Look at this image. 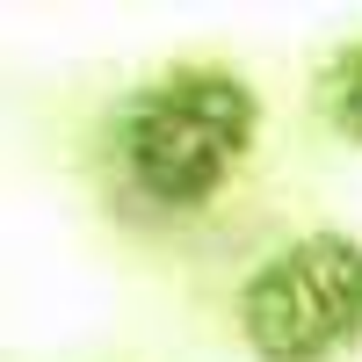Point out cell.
<instances>
[{
	"mask_svg": "<svg viewBox=\"0 0 362 362\" xmlns=\"http://www.w3.org/2000/svg\"><path fill=\"white\" fill-rule=\"evenodd\" d=\"M261 138V95L239 66L181 58V66L138 80L109 109V160L124 189L153 210H203L247 167Z\"/></svg>",
	"mask_w": 362,
	"mask_h": 362,
	"instance_id": "obj_1",
	"label": "cell"
},
{
	"mask_svg": "<svg viewBox=\"0 0 362 362\" xmlns=\"http://www.w3.org/2000/svg\"><path fill=\"white\" fill-rule=\"evenodd\" d=\"M232 326L254 362H341L362 348V239L341 225L283 239L247 268Z\"/></svg>",
	"mask_w": 362,
	"mask_h": 362,
	"instance_id": "obj_2",
	"label": "cell"
},
{
	"mask_svg": "<svg viewBox=\"0 0 362 362\" xmlns=\"http://www.w3.org/2000/svg\"><path fill=\"white\" fill-rule=\"evenodd\" d=\"M312 102H319V124L334 131L341 145H362V37H341L334 51L319 58Z\"/></svg>",
	"mask_w": 362,
	"mask_h": 362,
	"instance_id": "obj_3",
	"label": "cell"
}]
</instances>
